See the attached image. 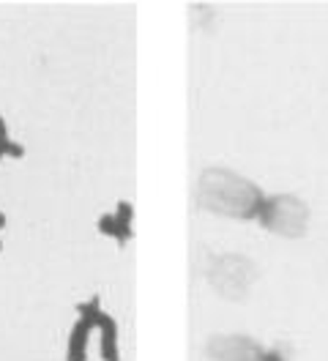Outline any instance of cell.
I'll list each match as a JSON object with an SVG mask.
<instances>
[{
	"mask_svg": "<svg viewBox=\"0 0 328 361\" xmlns=\"http://www.w3.org/2000/svg\"><path fill=\"white\" fill-rule=\"evenodd\" d=\"M262 361H287V353H282V350H265Z\"/></svg>",
	"mask_w": 328,
	"mask_h": 361,
	"instance_id": "10",
	"label": "cell"
},
{
	"mask_svg": "<svg viewBox=\"0 0 328 361\" xmlns=\"http://www.w3.org/2000/svg\"><path fill=\"white\" fill-rule=\"evenodd\" d=\"M102 310L99 307V295L87 304H77V323L68 334V345H66V361H87V339L96 331L93 326V312Z\"/></svg>",
	"mask_w": 328,
	"mask_h": 361,
	"instance_id": "5",
	"label": "cell"
},
{
	"mask_svg": "<svg viewBox=\"0 0 328 361\" xmlns=\"http://www.w3.org/2000/svg\"><path fill=\"white\" fill-rule=\"evenodd\" d=\"M3 227H6V214L0 211V230H3Z\"/></svg>",
	"mask_w": 328,
	"mask_h": 361,
	"instance_id": "11",
	"label": "cell"
},
{
	"mask_svg": "<svg viewBox=\"0 0 328 361\" xmlns=\"http://www.w3.org/2000/svg\"><path fill=\"white\" fill-rule=\"evenodd\" d=\"M265 350L255 339L241 334H221L205 345L202 361H262Z\"/></svg>",
	"mask_w": 328,
	"mask_h": 361,
	"instance_id": "4",
	"label": "cell"
},
{
	"mask_svg": "<svg viewBox=\"0 0 328 361\" xmlns=\"http://www.w3.org/2000/svg\"><path fill=\"white\" fill-rule=\"evenodd\" d=\"M93 326L99 329V353L104 361H121L118 353V323L115 317L107 315L104 310L93 312Z\"/></svg>",
	"mask_w": 328,
	"mask_h": 361,
	"instance_id": "6",
	"label": "cell"
},
{
	"mask_svg": "<svg viewBox=\"0 0 328 361\" xmlns=\"http://www.w3.org/2000/svg\"><path fill=\"white\" fill-rule=\"evenodd\" d=\"M0 249H3V241H0Z\"/></svg>",
	"mask_w": 328,
	"mask_h": 361,
	"instance_id": "12",
	"label": "cell"
},
{
	"mask_svg": "<svg viewBox=\"0 0 328 361\" xmlns=\"http://www.w3.org/2000/svg\"><path fill=\"white\" fill-rule=\"evenodd\" d=\"M0 154H3V157H14V159L25 157V148L8 137V129H6V121H3V118H0Z\"/></svg>",
	"mask_w": 328,
	"mask_h": 361,
	"instance_id": "8",
	"label": "cell"
},
{
	"mask_svg": "<svg viewBox=\"0 0 328 361\" xmlns=\"http://www.w3.org/2000/svg\"><path fill=\"white\" fill-rule=\"evenodd\" d=\"M0 159H3V154H0Z\"/></svg>",
	"mask_w": 328,
	"mask_h": 361,
	"instance_id": "13",
	"label": "cell"
},
{
	"mask_svg": "<svg viewBox=\"0 0 328 361\" xmlns=\"http://www.w3.org/2000/svg\"><path fill=\"white\" fill-rule=\"evenodd\" d=\"M99 230H102L104 235H109V238H115L118 244H126L131 238V222L115 216V214H104V216L99 219Z\"/></svg>",
	"mask_w": 328,
	"mask_h": 361,
	"instance_id": "7",
	"label": "cell"
},
{
	"mask_svg": "<svg viewBox=\"0 0 328 361\" xmlns=\"http://www.w3.org/2000/svg\"><path fill=\"white\" fill-rule=\"evenodd\" d=\"M115 216H121V219L131 222V216H134V208H131V203L121 200V203H118V208H115Z\"/></svg>",
	"mask_w": 328,
	"mask_h": 361,
	"instance_id": "9",
	"label": "cell"
},
{
	"mask_svg": "<svg viewBox=\"0 0 328 361\" xmlns=\"http://www.w3.org/2000/svg\"><path fill=\"white\" fill-rule=\"evenodd\" d=\"M255 276H257L255 263L246 260V257H241V255H224V257H219L217 263L211 266V271H208L211 285H214L221 295H227V298H241V295H246V290H249L252 282H255Z\"/></svg>",
	"mask_w": 328,
	"mask_h": 361,
	"instance_id": "3",
	"label": "cell"
},
{
	"mask_svg": "<svg viewBox=\"0 0 328 361\" xmlns=\"http://www.w3.org/2000/svg\"><path fill=\"white\" fill-rule=\"evenodd\" d=\"M197 197L202 208L214 211L219 216H230V219H257L265 203L262 192L252 180L224 167H211L200 176Z\"/></svg>",
	"mask_w": 328,
	"mask_h": 361,
	"instance_id": "1",
	"label": "cell"
},
{
	"mask_svg": "<svg viewBox=\"0 0 328 361\" xmlns=\"http://www.w3.org/2000/svg\"><path fill=\"white\" fill-rule=\"evenodd\" d=\"M257 219L265 230H271L277 235L301 238L309 225V208L304 205V200H298L293 195H277V197H265Z\"/></svg>",
	"mask_w": 328,
	"mask_h": 361,
	"instance_id": "2",
	"label": "cell"
}]
</instances>
